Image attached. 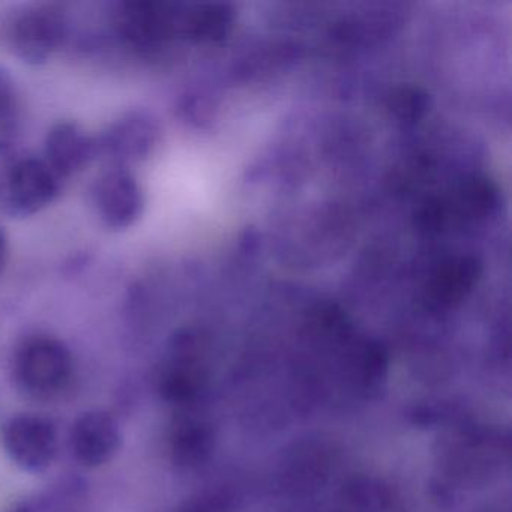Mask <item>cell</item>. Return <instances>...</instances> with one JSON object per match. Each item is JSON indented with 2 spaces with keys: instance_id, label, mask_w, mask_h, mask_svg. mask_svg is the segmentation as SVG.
Masks as SVG:
<instances>
[{
  "instance_id": "1",
  "label": "cell",
  "mask_w": 512,
  "mask_h": 512,
  "mask_svg": "<svg viewBox=\"0 0 512 512\" xmlns=\"http://www.w3.org/2000/svg\"><path fill=\"white\" fill-rule=\"evenodd\" d=\"M13 376L29 397L53 400L73 382V353L52 335H31L14 352Z\"/></svg>"
},
{
  "instance_id": "2",
  "label": "cell",
  "mask_w": 512,
  "mask_h": 512,
  "mask_svg": "<svg viewBox=\"0 0 512 512\" xmlns=\"http://www.w3.org/2000/svg\"><path fill=\"white\" fill-rule=\"evenodd\" d=\"M68 20L56 5H28L13 14L7 26L11 53L28 65H44L64 46Z\"/></svg>"
},
{
  "instance_id": "3",
  "label": "cell",
  "mask_w": 512,
  "mask_h": 512,
  "mask_svg": "<svg viewBox=\"0 0 512 512\" xmlns=\"http://www.w3.org/2000/svg\"><path fill=\"white\" fill-rule=\"evenodd\" d=\"M62 182L46 161L19 158L0 175V211L11 218L40 214L58 199Z\"/></svg>"
},
{
  "instance_id": "4",
  "label": "cell",
  "mask_w": 512,
  "mask_h": 512,
  "mask_svg": "<svg viewBox=\"0 0 512 512\" xmlns=\"http://www.w3.org/2000/svg\"><path fill=\"white\" fill-rule=\"evenodd\" d=\"M98 220L112 232L136 226L145 212V193L131 167L109 164L91 188Z\"/></svg>"
},
{
  "instance_id": "5",
  "label": "cell",
  "mask_w": 512,
  "mask_h": 512,
  "mask_svg": "<svg viewBox=\"0 0 512 512\" xmlns=\"http://www.w3.org/2000/svg\"><path fill=\"white\" fill-rule=\"evenodd\" d=\"M0 440L11 461L25 472H44L58 455V427L38 413H20L8 419L0 430Z\"/></svg>"
},
{
  "instance_id": "6",
  "label": "cell",
  "mask_w": 512,
  "mask_h": 512,
  "mask_svg": "<svg viewBox=\"0 0 512 512\" xmlns=\"http://www.w3.org/2000/svg\"><path fill=\"white\" fill-rule=\"evenodd\" d=\"M181 13L175 5L157 0H128L118 5L115 29L130 49L152 52L179 32Z\"/></svg>"
},
{
  "instance_id": "7",
  "label": "cell",
  "mask_w": 512,
  "mask_h": 512,
  "mask_svg": "<svg viewBox=\"0 0 512 512\" xmlns=\"http://www.w3.org/2000/svg\"><path fill=\"white\" fill-rule=\"evenodd\" d=\"M95 139L98 157L109 164L130 167V164L145 161L155 151L160 140V125L152 113L134 109L115 119Z\"/></svg>"
},
{
  "instance_id": "8",
  "label": "cell",
  "mask_w": 512,
  "mask_h": 512,
  "mask_svg": "<svg viewBox=\"0 0 512 512\" xmlns=\"http://www.w3.org/2000/svg\"><path fill=\"white\" fill-rule=\"evenodd\" d=\"M121 445V427L107 412L91 410L80 415L71 425V454L83 467L95 469L110 463Z\"/></svg>"
},
{
  "instance_id": "9",
  "label": "cell",
  "mask_w": 512,
  "mask_h": 512,
  "mask_svg": "<svg viewBox=\"0 0 512 512\" xmlns=\"http://www.w3.org/2000/svg\"><path fill=\"white\" fill-rule=\"evenodd\" d=\"M95 158L97 139L76 122H58L47 133L44 161L62 181L85 172Z\"/></svg>"
},
{
  "instance_id": "10",
  "label": "cell",
  "mask_w": 512,
  "mask_h": 512,
  "mask_svg": "<svg viewBox=\"0 0 512 512\" xmlns=\"http://www.w3.org/2000/svg\"><path fill=\"white\" fill-rule=\"evenodd\" d=\"M17 86L10 70L0 67V128L7 127L13 121L17 110Z\"/></svg>"
},
{
  "instance_id": "11",
  "label": "cell",
  "mask_w": 512,
  "mask_h": 512,
  "mask_svg": "<svg viewBox=\"0 0 512 512\" xmlns=\"http://www.w3.org/2000/svg\"><path fill=\"white\" fill-rule=\"evenodd\" d=\"M8 259H10V242H8L7 232L0 227V277L7 269Z\"/></svg>"
},
{
  "instance_id": "12",
  "label": "cell",
  "mask_w": 512,
  "mask_h": 512,
  "mask_svg": "<svg viewBox=\"0 0 512 512\" xmlns=\"http://www.w3.org/2000/svg\"><path fill=\"white\" fill-rule=\"evenodd\" d=\"M13 512H37V509H35L34 506L25 503V505H20L19 508L14 509Z\"/></svg>"
}]
</instances>
